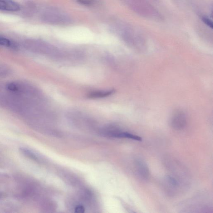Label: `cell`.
<instances>
[{
    "label": "cell",
    "mask_w": 213,
    "mask_h": 213,
    "mask_svg": "<svg viewBox=\"0 0 213 213\" xmlns=\"http://www.w3.org/2000/svg\"><path fill=\"white\" fill-rule=\"evenodd\" d=\"M44 20L49 24L56 25H66L71 24L72 20L70 16L63 11L51 8L45 13Z\"/></svg>",
    "instance_id": "obj_1"
},
{
    "label": "cell",
    "mask_w": 213,
    "mask_h": 213,
    "mask_svg": "<svg viewBox=\"0 0 213 213\" xmlns=\"http://www.w3.org/2000/svg\"><path fill=\"white\" fill-rule=\"evenodd\" d=\"M135 167L137 174L140 178L145 180L149 178L150 174L149 169L144 161L140 159L136 160Z\"/></svg>",
    "instance_id": "obj_2"
},
{
    "label": "cell",
    "mask_w": 213,
    "mask_h": 213,
    "mask_svg": "<svg viewBox=\"0 0 213 213\" xmlns=\"http://www.w3.org/2000/svg\"><path fill=\"white\" fill-rule=\"evenodd\" d=\"M20 9V5L13 0H0V10L16 12Z\"/></svg>",
    "instance_id": "obj_3"
},
{
    "label": "cell",
    "mask_w": 213,
    "mask_h": 213,
    "mask_svg": "<svg viewBox=\"0 0 213 213\" xmlns=\"http://www.w3.org/2000/svg\"><path fill=\"white\" fill-rule=\"evenodd\" d=\"M186 124V119L183 114H178L176 115L172 120V126L175 130H182L185 126Z\"/></svg>",
    "instance_id": "obj_4"
},
{
    "label": "cell",
    "mask_w": 213,
    "mask_h": 213,
    "mask_svg": "<svg viewBox=\"0 0 213 213\" xmlns=\"http://www.w3.org/2000/svg\"><path fill=\"white\" fill-rule=\"evenodd\" d=\"M114 138H128L139 141H142V138L140 136L126 132H117L116 133Z\"/></svg>",
    "instance_id": "obj_5"
},
{
    "label": "cell",
    "mask_w": 213,
    "mask_h": 213,
    "mask_svg": "<svg viewBox=\"0 0 213 213\" xmlns=\"http://www.w3.org/2000/svg\"><path fill=\"white\" fill-rule=\"evenodd\" d=\"M165 180L167 184L171 187L176 188L179 185L178 180L175 177L171 175H167L165 177Z\"/></svg>",
    "instance_id": "obj_6"
},
{
    "label": "cell",
    "mask_w": 213,
    "mask_h": 213,
    "mask_svg": "<svg viewBox=\"0 0 213 213\" xmlns=\"http://www.w3.org/2000/svg\"><path fill=\"white\" fill-rule=\"evenodd\" d=\"M77 2L85 7H93L98 4L99 0H76Z\"/></svg>",
    "instance_id": "obj_7"
},
{
    "label": "cell",
    "mask_w": 213,
    "mask_h": 213,
    "mask_svg": "<svg viewBox=\"0 0 213 213\" xmlns=\"http://www.w3.org/2000/svg\"><path fill=\"white\" fill-rule=\"evenodd\" d=\"M113 93V91H107V92H100L93 93L90 95L91 98H101V97H106L111 95Z\"/></svg>",
    "instance_id": "obj_8"
},
{
    "label": "cell",
    "mask_w": 213,
    "mask_h": 213,
    "mask_svg": "<svg viewBox=\"0 0 213 213\" xmlns=\"http://www.w3.org/2000/svg\"><path fill=\"white\" fill-rule=\"evenodd\" d=\"M12 43L11 41L6 38L0 37V46L6 47L12 46Z\"/></svg>",
    "instance_id": "obj_9"
},
{
    "label": "cell",
    "mask_w": 213,
    "mask_h": 213,
    "mask_svg": "<svg viewBox=\"0 0 213 213\" xmlns=\"http://www.w3.org/2000/svg\"><path fill=\"white\" fill-rule=\"evenodd\" d=\"M202 20V21L204 22L205 24H206L207 26L211 28H213V25L212 21L211 20H210L209 18H206V17H203Z\"/></svg>",
    "instance_id": "obj_10"
},
{
    "label": "cell",
    "mask_w": 213,
    "mask_h": 213,
    "mask_svg": "<svg viewBox=\"0 0 213 213\" xmlns=\"http://www.w3.org/2000/svg\"><path fill=\"white\" fill-rule=\"evenodd\" d=\"M75 212L76 213H84L85 212V209L81 205H78L75 207Z\"/></svg>",
    "instance_id": "obj_11"
}]
</instances>
